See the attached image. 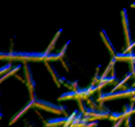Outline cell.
Here are the masks:
<instances>
[{
  "instance_id": "obj_1",
  "label": "cell",
  "mask_w": 135,
  "mask_h": 127,
  "mask_svg": "<svg viewBox=\"0 0 135 127\" xmlns=\"http://www.w3.org/2000/svg\"><path fill=\"white\" fill-rule=\"evenodd\" d=\"M2 58L7 60H19V61H45L46 58V53L38 54V53H8L2 54Z\"/></svg>"
},
{
  "instance_id": "obj_2",
  "label": "cell",
  "mask_w": 135,
  "mask_h": 127,
  "mask_svg": "<svg viewBox=\"0 0 135 127\" xmlns=\"http://www.w3.org/2000/svg\"><path fill=\"white\" fill-rule=\"evenodd\" d=\"M34 106L39 107V108H42V110H45V111L53 112V114H62V112L65 111V107L58 106V104H51V103L43 101V100H34Z\"/></svg>"
},
{
  "instance_id": "obj_3",
  "label": "cell",
  "mask_w": 135,
  "mask_h": 127,
  "mask_svg": "<svg viewBox=\"0 0 135 127\" xmlns=\"http://www.w3.org/2000/svg\"><path fill=\"white\" fill-rule=\"evenodd\" d=\"M123 15V27H124V35H126V42L128 43V46L131 45V39H130V30H128V23H127V18H126V11L122 12Z\"/></svg>"
},
{
  "instance_id": "obj_4",
  "label": "cell",
  "mask_w": 135,
  "mask_h": 127,
  "mask_svg": "<svg viewBox=\"0 0 135 127\" xmlns=\"http://www.w3.org/2000/svg\"><path fill=\"white\" fill-rule=\"evenodd\" d=\"M66 120H68V118H55V119L47 120L46 124H47V127H55V126H60V124L64 126L66 123Z\"/></svg>"
},
{
  "instance_id": "obj_5",
  "label": "cell",
  "mask_w": 135,
  "mask_h": 127,
  "mask_svg": "<svg viewBox=\"0 0 135 127\" xmlns=\"http://www.w3.org/2000/svg\"><path fill=\"white\" fill-rule=\"evenodd\" d=\"M100 35H101V38H103V42L107 45V48L109 49V53L111 54H114L115 55V49L114 48H112V43H111V41H109V38L105 35V32L104 31H101V34H100Z\"/></svg>"
},
{
  "instance_id": "obj_6",
  "label": "cell",
  "mask_w": 135,
  "mask_h": 127,
  "mask_svg": "<svg viewBox=\"0 0 135 127\" xmlns=\"http://www.w3.org/2000/svg\"><path fill=\"white\" fill-rule=\"evenodd\" d=\"M20 68H22V66H20V65H18V66H16V68H14V69H12V70H11V72H8V73H7L6 76H3V77H2V80H4V78H7V77H9V76H12V74H15V73H16V72L19 70Z\"/></svg>"
}]
</instances>
